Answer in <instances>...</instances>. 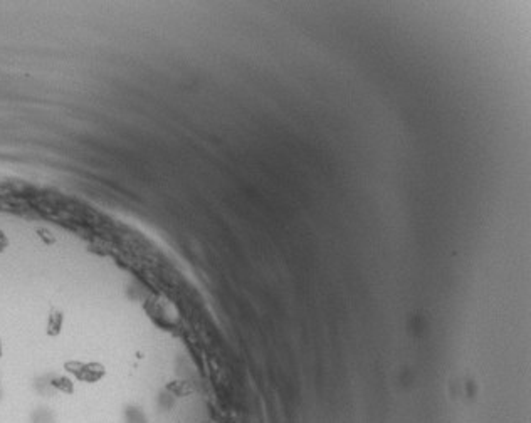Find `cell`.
<instances>
[{
    "label": "cell",
    "instance_id": "1",
    "mask_svg": "<svg viewBox=\"0 0 531 423\" xmlns=\"http://www.w3.org/2000/svg\"><path fill=\"white\" fill-rule=\"evenodd\" d=\"M64 368L71 373V375L76 376V380H79L81 383H98L101 381L104 376H106V368H104L101 363L96 361H89V363H83V361H68Z\"/></svg>",
    "mask_w": 531,
    "mask_h": 423
},
{
    "label": "cell",
    "instance_id": "2",
    "mask_svg": "<svg viewBox=\"0 0 531 423\" xmlns=\"http://www.w3.org/2000/svg\"><path fill=\"white\" fill-rule=\"evenodd\" d=\"M165 388H167V391L172 393L175 398H187L193 393V386L190 385L188 381H183V380L170 381Z\"/></svg>",
    "mask_w": 531,
    "mask_h": 423
},
{
    "label": "cell",
    "instance_id": "3",
    "mask_svg": "<svg viewBox=\"0 0 531 423\" xmlns=\"http://www.w3.org/2000/svg\"><path fill=\"white\" fill-rule=\"evenodd\" d=\"M51 385L59 390L61 393H66V395H73L74 393V381L68 376H57L51 381Z\"/></svg>",
    "mask_w": 531,
    "mask_h": 423
},
{
    "label": "cell",
    "instance_id": "4",
    "mask_svg": "<svg viewBox=\"0 0 531 423\" xmlns=\"http://www.w3.org/2000/svg\"><path fill=\"white\" fill-rule=\"evenodd\" d=\"M62 314L61 312H56L52 311L51 316H49V321H47V332L51 336H56L61 332V327H62Z\"/></svg>",
    "mask_w": 531,
    "mask_h": 423
},
{
    "label": "cell",
    "instance_id": "5",
    "mask_svg": "<svg viewBox=\"0 0 531 423\" xmlns=\"http://www.w3.org/2000/svg\"><path fill=\"white\" fill-rule=\"evenodd\" d=\"M37 234L41 235V239L46 242V244H54V242H56V239H54V237H47V235H51L47 230H37Z\"/></svg>",
    "mask_w": 531,
    "mask_h": 423
},
{
    "label": "cell",
    "instance_id": "6",
    "mask_svg": "<svg viewBox=\"0 0 531 423\" xmlns=\"http://www.w3.org/2000/svg\"><path fill=\"white\" fill-rule=\"evenodd\" d=\"M7 245H9V240H7L6 234H4V232H0V252H2L4 249H6Z\"/></svg>",
    "mask_w": 531,
    "mask_h": 423
},
{
    "label": "cell",
    "instance_id": "7",
    "mask_svg": "<svg viewBox=\"0 0 531 423\" xmlns=\"http://www.w3.org/2000/svg\"><path fill=\"white\" fill-rule=\"evenodd\" d=\"M0 355H2V344H0Z\"/></svg>",
    "mask_w": 531,
    "mask_h": 423
}]
</instances>
